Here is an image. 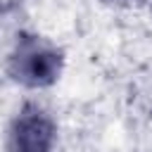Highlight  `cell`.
Instances as JSON below:
<instances>
[{
    "mask_svg": "<svg viewBox=\"0 0 152 152\" xmlns=\"http://www.w3.org/2000/svg\"><path fill=\"white\" fill-rule=\"evenodd\" d=\"M62 69V55L36 36H21L10 57V74L26 86H48Z\"/></svg>",
    "mask_w": 152,
    "mask_h": 152,
    "instance_id": "1",
    "label": "cell"
},
{
    "mask_svg": "<svg viewBox=\"0 0 152 152\" xmlns=\"http://www.w3.org/2000/svg\"><path fill=\"white\" fill-rule=\"evenodd\" d=\"M55 138L52 121L38 107H24L12 128L14 152H50Z\"/></svg>",
    "mask_w": 152,
    "mask_h": 152,
    "instance_id": "2",
    "label": "cell"
}]
</instances>
